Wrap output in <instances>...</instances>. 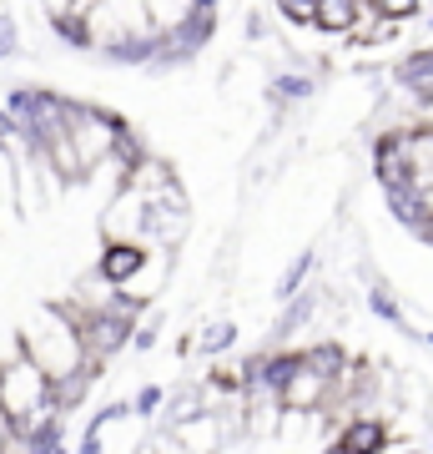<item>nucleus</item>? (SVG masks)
Here are the masks:
<instances>
[{"instance_id":"nucleus-6","label":"nucleus","mask_w":433,"mask_h":454,"mask_svg":"<svg viewBox=\"0 0 433 454\" xmlns=\"http://www.w3.org/2000/svg\"><path fill=\"white\" fill-rule=\"evenodd\" d=\"M358 5H363V0H313V26L328 31V35H348Z\"/></svg>"},{"instance_id":"nucleus-2","label":"nucleus","mask_w":433,"mask_h":454,"mask_svg":"<svg viewBox=\"0 0 433 454\" xmlns=\"http://www.w3.org/2000/svg\"><path fill=\"white\" fill-rule=\"evenodd\" d=\"M388 450V424L378 414H353V419L333 429V454H383Z\"/></svg>"},{"instance_id":"nucleus-15","label":"nucleus","mask_w":433,"mask_h":454,"mask_svg":"<svg viewBox=\"0 0 433 454\" xmlns=\"http://www.w3.org/2000/svg\"><path fill=\"white\" fill-rule=\"evenodd\" d=\"M418 127L433 137V101H423V106H418Z\"/></svg>"},{"instance_id":"nucleus-8","label":"nucleus","mask_w":433,"mask_h":454,"mask_svg":"<svg viewBox=\"0 0 433 454\" xmlns=\"http://www.w3.org/2000/svg\"><path fill=\"white\" fill-rule=\"evenodd\" d=\"M307 268H313V253H303V258L292 262L288 273H282V283H277V298H298V288H303V278H307Z\"/></svg>"},{"instance_id":"nucleus-13","label":"nucleus","mask_w":433,"mask_h":454,"mask_svg":"<svg viewBox=\"0 0 433 454\" xmlns=\"http://www.w3.org/2000/svg\"><path fill=\"white\" fill-rule=\"evenodd\" d=\"M227 343H232V324H212L202 333V348H227Z\"/></svg>"},{"instance_id":"nucleus-16","label":"nucleus","mask_w":433,"mask_h":454,"mask_svg":"<svg viewBox=\"0 0 433 454\" xmlns=\"http://www.w3.org/2000/svg\"><path fill=\"white\" fill-rule=\"evenodd\" d=\"M429 343H433V333H429Z\"/></svg>"},{"instance_id":"nucleus-12","label":"nucleus","mask_w":433,"mask_h":454,"mask_svg":"<svg viewBox=\"0 0 433 454\" xmlns=\"http://www.w3.org/2000/svg\"><path fill=\"white\" fill-rule=\"evenodd\" d=\"M16 41H20L16 20H11V16H5V11H0V56H11V51H16Z\"/></svg>"},{"instance_id":"nucleus-7","label":"nucleus","mask_w":433,"mask_h":454,"mask_svg":"<svg viewBox=\"0 0 433 454\" xmlns=\"http://www.w3.org/2000/svg\"><path fill=\"white\" fill-rule=\"evenodd\" d=\"M363 5H373L383 20H398V26L408 16H418V11H423V0H363Z\"/></svg>"},{"instance_id":"nucleus-1","label":"nucleus","mask_w":433,"mask_h":454,"mask_svg":"<svg viewBox=\"0 0 433 454\" xmlns=\"http://www.w3.org/2000/svg\"><path fill=\"white\" fill-rule=\"evenodd\" d=\"M16 348L31 358L46 379H66V373H76V369H91V364H86V348H81V333L66 324L61 309H41L35 313Z\"/></svg>"},{"instance_id":"nucleus-4","label":"nucleus","mask_w":433,"mask_h":454,"mask_svg":"<svg viewBox=\"0 0 433 454\" xmlns=\"http://www.w3.org/2000/svg\"><path fill=\"white\" fill-rule=\"evenodd\" d=\"M202 5H212V0H142L146 26H151L157 35H166V31H177V26H187V20L202 11Z\"/></svg>"},{"instance_id":"nucleus-10","label":"nucleus","mask_w":433,"mask_h":454,"mask_svg":"<svg viewBox=\"0 0 433 454\" xmlns=\"http://www.w3.org/2000/svg\"><path fill=\"white\" fill-rule=\"evenodd\" d=\"M288 26H313V0H277Z\"/></svg>"},{"instance_id":"nucleus-14","label":"nucleus","mask_w":433,"mask_h":454,"mask_svg":"<svg viewBox=\"0 0 433 454\" xmlns=\"http://www.w3.org/2000/svg\"><path fill=\"white\" fill-rule=\"evenodd\" d=\"M161 399H166L161 389H142V394H136V409H142V414H151V409H157Z\"/></svg>"},{"instance_id":"nucleus-9","label":"nucleus","mask_w":433,"mask_h":454,"mask_svg":"<svg viewBox=\"0 0 433 454\" xmlns=\"http://www.w3.org/2000/svg\"><path fill=\"white\" fill-rule=\"evenodd\" d=\"M368 309L378 313V318H388V324H403V313H398V303H393V293H388V288H373L368 293Z\"/></svg>"},{"instance_id":"nucleus-3","label":"nucleus","mask_w":433,"mask_h":454,"mask_svg":"<svg viewBox=\"0 0 433 454\" xmlns=\"http://www.w3.org/2000/svg\"><path fill=\"white\" fill-rule=\"evenodd\" d=\"M146 258H151V247H142V243H106L97 258V273H101V283L127 288L131 278L146 268Z\"/></svg>"},{"instance_id":"nucleus-11","label":"nucleus","mask_w":433,"mask_h":454,"mask_svg":"<svg viewBox=\"0 0 433 454\" xmlns=\"http://www.w3.org/2000/svg\"><path fill=\"white\" fill-rule=\"evenodd\" d=\"M313 86H307V76H282V82L273 86V97L277 101H292V97H307Z\"/></svg>"},{"instance_id":"nucleus-5","label":"nucleus","mask_w":433,"mask_h":454,"mask_svg":"<svg viewBox=\"0 0 433 454\" xmlns=\"http://www.w3.org/2000/svg\"><path fill=\"white\" fill-rule=\"evenodd\" d=\"M398 86L414 97V106L433 101V51H418V56H408L398 66Z\"/></svg>"}]
</instances>
